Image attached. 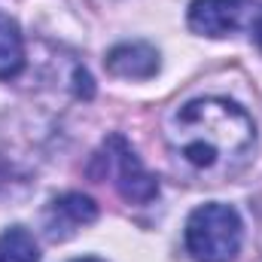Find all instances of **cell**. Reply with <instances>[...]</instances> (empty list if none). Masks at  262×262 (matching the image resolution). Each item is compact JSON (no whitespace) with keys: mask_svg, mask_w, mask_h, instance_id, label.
<instances>
[{"mask_svg":"<svg viewBox=\"0 0 262 262\" xmlns=\"http://www.w3.org/2000/svg\"><path fill=\"white\" fill-rule=\"evenodd\" d=\"M168 146L192 174L207 180L232 177L247 165L256 146V125L226 98L183 104L168 125Z\"/></svg>","mask_w":262,"mask_h":262,"instance_id":"cell-1","label":"cell"},{"mask_svg":"<svg viewBox=\"0 0 262 262\" xmlns=\"http://www.w3.org/2000/svg\"><path fill=\"white\" fill-rule=\"evenodd\" d=\"M186 250L195 262H232L241 250V216L229 204H201L186 220Z\"/></svg>","mask_w":262,"mask_h":262,"instance_id":"cell-2","label":"cell"},{"mask_svg":"<svg viewBox=\"0 0 262 262\" xmlns=\"http://www.w3.org/2000/svg\"><path fill=\"white\" fill-rule=\"evenodd\" d=\"M98 162L104 165V177L113 180V186L119 189V195L131 204H146L159 195V180L140 165V159L134 156L125 137L110 134L104 143V152L98 156Z\"/></svg>","mask_w":262,"mask_h":262,"instance_id":"cell-3","label":"cell"},{"mask_svg":"<svg viewBox=\"0 0 262 262\" xmlns=\"http://www.w3.org/2000/svg\"><path fill=\"white\" fill-rule=\"evenodd\" d=\"M256 3L250 0H192L189 28L201 37H232L238 31H250L256 18Z\"/></svg>","mask_w":262,"mask_h":262,"instance_id":"cell-4","label":"cell"},{"mask_svg":"<svg viewBox=\"0 0 262 262\" xmlns=\"http://www.w3.org/2000/svg\"><path fill=\"white\" fill-rule=\"evenodd\" d=\"M95 220H98V204L92 198L82 192H64L46 210V235L52 241H64Z\"/></svg>","mask_w":262,"mask_h":262,"instance_id":"cell-5","label":"cell"},{"mask_svg":"<svg viewBox=\"0 0 262 262\" xmlns=\"http://www.w3.org/2000/svg\"><path fill=\"white\" fill-rule=\"evenodd\" d=\"M107 70L119 79H149L159 70V52L149 43H119L107 52Z\"/></svg>","mask_w":262,"mask_h":262,"instance_id":"cell-6","label":"cell"},{"mask_svg":"<svg viewBox=\"0 0 262 262\" xmlns=\"http://www.w3.org/2000/svg\"><path fill=\"white\" fill-rule=\"evenodd\" d=\"M25 64V43L21 31L9 15H0V79L15 76Z\"/></svg>","mask_w":262,"mask_h":262,"instance_id":"cell-7","label":"cell"},{"mask_svg":"<svg viewBox=\"0 0 262 262\" xmlns=\"http://www.w3.org/2000/svg\"><path fill=\"white\" fill-rule=\"evenodd\" d=\"M0 262H40L31 232H25L21 226L6 229L0 235Z\"/></svg>","mask_w":262,"mask_h":262,"instance_id":"cell-8","label":"cell"},{"mask_svg":"<svg viewBox=\"0 0 262 262\" xmlns=\"http://www.w3.org/2000/svg\"><path fill=\"white\" fill-rule=\"evenodd\" d=\"M250 34L256 37V43H259V49H262V6L256 9V18H253V28H250Z\"/></svg>","mask_w":262,"mask_h":262,"instance_id":"cell-9","label":"cell"},{"mask_svg":"<svg viewBox=\"0 0 262 262\" xmlns=\"http://www.w3.org/2000/svg\"><path fill=\"white\" fill-rule=\"evenodd\" d=\"M70 262H104V259H98V256H85V259H70Z\"/></svg>","mask_w":262,"mask_h":262,"instance_id":"cell-10","label":"cell"}]
</instances>
